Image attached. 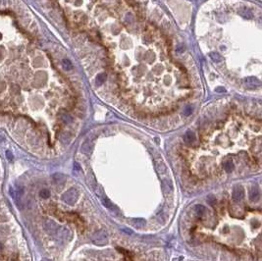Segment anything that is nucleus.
<instances>
[{
    "label": "nucleus",
    "mask_w": 262,
    "mask_h": 261,
    "mask_svg": "<svg viewBox=\"0 0 262 261\" xmlns=\"http://www.w3.org/2000/svg\"><path fill=\"white\" fill-rule=\"evenodd\" d=\"M79 198V191L77 188H72L62 196L63 201L66 202L69 205H74Z\"/></svg>",
    "instance_id": "f257e3e1"
},
{
    "label": "nucleus",
    "mask_w": 262,
    "mask_h": 261,
    "mask_svg": "<svg viewBox=\"0 0 262 261\" xmlns=\"http://www.w3.org/2000/svg\"><path fill=\"white\" fill-rule=\"evenodd\" d=\"M184 139H185V142L187 143H192L195 140V137L194 133H192V132H187Z\"/></svg>",
    "instance_id": "1a4fd4ad"
},
{
    "label": "nucleus",
    "mask_w": 262,
    "mask_h": 261,
    "mask_svg": "<svg viewBox=\"0 0 262 261\" xmlns=\"http://www.w3.org/2000/svg\"><path fill=\"white\" fill-rule=\"evenodd\" d=\"M91 240L96 245H105L108 240L107 234L104 231H97L91 236Z\"/></svg>",
    "instance_id": "f03ea898"
},
{
    "label": "nucleus",
    "mask_w": 262,
    "mask_h": 261,
    "mask_svg": "<svg viewBox=\"0 0 262 261\" xmlns=\"http://www.w3.org/2000/svg\"><path fill=\"white\" fill-rule=\"evenodd\" d=\"M62 66H63V68H64L65 70H71V69H72V64H71V62L69 61V60H63Z\"/></svg>",
    "instance_id": "f8f14e48"
},
{
    "label": "nucleus",
    "mask_w": 262,
    "mask_h": 261,
    "mask_svg": "<svg viewBox=\"0 0 262 261\" xmlns=\"http://www.w3.org/2000/svg\"><path fill=\"white\" fill-rule=\"evenodd\" d=\"M223 168L227 173H231L234 169V162L232 159H227L223 162Z\"/></svg>",
    "instance_id": "6e6552de"
},
{
    "label": "nucleus",
    "mask_w": 262,
    "mask_h": 261,
    "mask_svg": "<svg viewBox=\"0 0 262 261\" xmlns=\"http://www.w3.org/2000/svg\"><path fill=\"white\" fill-rule=\"evenodd\" d=\"M243 196H244V193H243V190L241 188V186H235L234 190H233V193H232V198L233 200H234L235 202H239L241 201V199L243 198Z\"/></svg>",
    "instance_id": "20e7f679"
},
{
    "label": "nucleus",
    "mask_w": 262,
    "mask_h": 261,
    "mask_svg": "<svg viewBox=\"0 0 262 261\" xmlns=\"http://www.w3.org/2000/svg\"><path fill=\"white\" fill-rule=\"evenodd\" d=\"M39 196L41 197V198L46 199L50 196V191L48 190H41V191H40V193H39Z\"/></svg>",
    "instance_id": "9b49d317"
},
{
    "label": "nucleus",
    "mask_w": 262,
    "mask_h": 261,
    "mask_svg": "<svg viewBox=\"0 0 262 261\" xmlns=\"http://www.w3.org/2000/svg\"><path fill=\"white\" fill-rule=\"evenodd\" d=\"M10 193H11V196H12L13 199L15 200V202L17 203V204H19L20 200H21V197H22V194H23L22 188H16V190H13V188H10Z\"/></svg>",
    "instance_id": "39448f33"
},
{
    "label": "nucleus",
    "mask_w": 262,
    "mask_h": 261,
    "mask_svg": "<svg viewBox=\"0 0 262 261\" xmlns=\"http://www.w3.org/2000/svg\"><path fill=\"white\" fill-rule=\"evenodd\" d=\"M6 157H7V159L10 160V161H12V160H13L14 156H13V154H12V152H11L10 150H7L6 151Z\"/></svg>",
    "instance_id": "4468645a"
},
{
    "label": "nucleus",
    "mask_w": 262,
    "mask_h": 261,
    "mask_svg": "<svg viewBox=\"0 0 262 261\" xmlns=\"http://www.w3.org/2000/svg\"><path fill=\"white\" fill-rule=\"evenodd\" d=\"M206 212V208L203 205H196L195 206V213L198 216H202V215Z\"/></svg>",
    "instance_id": "9d476101"
},
{
    "label": "nucleus",
    "mask_w": 262,
    "mask_h": 261,
    "mask_svg": "<svg viewBox=\"0 0 262 261\" xmlns=\"http://www.w3.org/2000/svg\"><path fill=\"white\" fill-rule=\"evenodd\" d=\"M53 182L56 186H64V183L66 182V177L62 174H54L53 175Z\"/></svg>",
    "instance_id": "423d86ee"
},
{
    "label": "nucleus",
    "mask_w": 262,
    "mask_h": 261,
    "mask_svg": "<svg viewBox=\"0 0 262 261\" xmlns=\"http://www.w3.org/2000/svg\"><path fill=\"white\" fill-rule=\"evenodd\" d=\"M44 230L46 231L47 234L49 235H55L58 233L59 231V226L52 220H46L43 224Z\"/></svg>",
    "instance_id": "7ed1b4c3"
},
{
    "label": "nucleus",
    "mask_w": 262,
    "mask_h": 261,
    "mask_svg": "<svg viewBox=\"0 0 262 261\" xmlns=\"http://www.w3.org/2000/svg\"><path fill=\"white\" fill-rule=\"evenodd\" d=\"M2 248H3V245H1V243H0V250H1V249H2Z\"/></svg>",
    "instance_id": "2eb2a0df"
},
{
    "label": "nucleus",
    "mask_w": 262,
    "mask_h": 261,
    "mask_svg": "<svg viewBox=\"0 0 262 261\" xmlns=\"http://www.w3.org/2000/svg\"><path fill=\"white\" fill-rule=\"evenodd\" d=\"M259 198H260V193H259L258 188H252L251 191H249V199H250V201L256 202V201H258Z\"/></svg>",
    "instance_id": "0eeeda50"
},
{
    "label": "nucleus",
    "mask_w": 262,
    "mask_h": 261,
    "mask_svg": "<svg viewBox=\"0 0 262 261\" xmlns=\"http://www.w3.org/2000/svg\"><path fill=\"white\" fill-rule=\"evenodd\" d=\"M135 221H136V223H135V225H136V226H143V225H145V220H143V219H135Z\"/></svg>",
    "instance_id": "ddd939ff"
}]
</instances>
